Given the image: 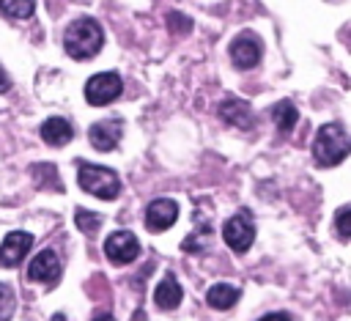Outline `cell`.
Masks as SVG:
<instances>
[{"label": "cell", "mask_w": 351, "mask_h": 321, "mask_svg": "<svg viewBox=\"0 0 351 321\" xmlns=\"http://www.w3.org/2000/svg\"><path fill=\"white\" fill-rule=\"evenodd\" d=\"M104 44V30L93 16H80L66 27L63 47L74 60H88L93 58Z\"/></svg>", "instance_id": "obj_1"}, {"label": "cell", "mask_w": 351, "mask_h": 321, "mask_svg": "<svg viewBox=\"0 0 351 321\" xmlns=\"http://www.w3.org/2000/svg\"><path fill=\"white\" fill-rule=\"evenodd\" d=\"M351 151V140L343 129V123L332 121V123H324L318 132H315V140H313V156L318 165L324 167H332V165H340Z\"/></svg>", "instance_id": "obj_2"}, {"label": "cell", "mask_w": 351, "mask_h": 321, "mask_svg": "<svg viewBox=\"0 0 351 321\" xmlns=\"http://www.w3.org/2000/svg\"><path fill=\"white\" fill-rule=\"evenodd\" d=\"M77 184L90 192L93 198H101V200H112L121 195V178L115 170L110 167H101V165H88V162H80L77 167Z\"/></svg>", "instance_id": "obj_3"}, {"label": "cell", "mask_w": 351, "mask_h": 321, "mask_svg": "<svg viewBox=\"0 0 351 321\" xmlns=\"http://www.w3.org/2000/svg\"><path fill=\"white\" fill-rule=\"evenodd\" d=\"M123 91V80L115 71H99L85 82V102L93 107H104L115 102Z\"/></svg>", "instance_id": "obj_4"}, {"label": "cell", "mask_w": 351, "mask_h": 321, "mask_svg": "<svg viewBox=\"0 0 351 321\" xmlns=\"http://www.w3.org/2000/svg\"><path fill=\"white\" fill-rule=\"evenodd\" d=\"M222 239H225V244H228L230 250H236V252L250 250L252 241H255V225H252L250 214H247V211H239V214L228 217L225 225H222Z\"/></svg>", "instance_id": "obj_5"}, {"label": "cell", "mask_w": 351, "mask_h": 321, "mask_svg": "<svg viewBox=\"0 0 351 321\" xmlns=\"http://www.w3.org/2000/svg\"><path fill=\"white\" fill-rule=\"evenodd\" d=\"M228 52H230V63H233L236 69L247 71V69H255V66L261 63L263 47H261V41H258V36L241 33V36H236V38L230 41Z\"/></svg>", "instance_id": "obj_6"}, {"label": "cell", "mask_w": 351, "mask_h": 321, "mask_svg": "<svg viewBox=\"0 0 351 321\" xmlns=\"http://www.w3.org/2000/svg\"><path fill=\"white\" fill-rule=\"evenodd\" d=\"M104 255H107L112 263H118V266L132 263V261L140 255V241H137V236L129 233V230H115V233H110L107 241H104Z\"/></svg>", "instance_id": "obj_7"}, {"label": "cell", "mask_w": 351, "mask_h": 321, "mask_svg": "<svg viewBox=\"0 0 351 321\" xmlns=\"http://www.w3.org/2000/svg\"><path fill=\"white\" fill-rule=\"evenodd\" d=\"M176 219H178V203L170 200V198H156L145 209V228L154 230V233L167 230Z\"/></svg>", "instance_id": "obj_8"}, {"label": "cell", "mask_w": 351, "mask_h": 321, "mask_svg": "<svg viewBox=\"0 0 351 321\" xmlns=\"http://www.w3.org/2000/svg\"><path fill=\"white\" fill-rule=\"evenodd\" d=\"M60 272L63 269H60V261H58L55 250H41L27 266V277L33 283H44V285H55L60 280Z\"/></svg>", "instance_id": "obj_9"}, {"label": "cell", "mask_w": 351, "mask_h": 321, "mask_svg": "<svg viewBox=\"0 0 351 321\" xmlns=\"http://www.w3.org/2000/svg\"><path fill=\"white\" fill-rule=\"evenodd\" d=\"M123 134V121L121 118H110V121H99L88 129V140L96 151H112L118 145Z\"/></svg>", "instance_id": "obj_10"}, {"label": "cell", "mask_w": 351, "mask_h": 321, "mask_svg": "<svg viewBox=\"0 0 351 321\" xmlns=\"http://www.w3.org/2000/svg\"><path fill=\"white\" fill-rule=\"evenodd\" d=\"M33 247V236L25 230H11L0 244V266H16Z\"/></svg>", "instance_id": "obj_11"}, {"label": "cell", "mask_w": 351, "mask_h": 321, "mask_svg": "<svg viewBox=\"0 0 351 321\" xmlns=\"http://www.w3.org/2000/svg\"><path fill=\"white\" fill-rule=\"evenodd\" d=\"M219 118L228 121V123L236 126V129H252V126H255V112H252V107H250L247 102H241V99H233V96H228V99L219 102Z\"/></svg>", "instance_id": "obj_12"}, {"label": "cell", "mask_w": 351, "mask_h": 321, "mask_svg": "<svg viewBox=\"0 0 351 321\" xmlns=\"http://www.w3.org/2000/svg\"><path fill=\"white\" fill-rule=\"evenodd\" d=\"M181 296H184V291H181V285L173 274H165L154 288V302L162 310H176L181 305Z\"/></svg>", "instance_id": "obj_13"}, {"label": "cell", "mask_w": 351, "mask_h": 321, "mask_svg": "<svg viewBox=\"0 0 351 321\" xmlns=\"http://www.w3.org/2000/svg\"><path fill=\"white\" fill-rule=\"evenodd\" d=\"M71 137H74V126L60 115H52L41 123V140L49 145H66L71 143Z\"/></svg>", "instance_id": "obj_14"}, {"label": "cell", "mask_w": 351, "mask_h": 321, "mask_svg": "<svg viewBox=\"0 0 351 321\" xmlns=\"http://www.w3.org/2000/svg\"><path fill=\"white\" fill-rule=\"evenodd\" d=\"M206 302H208V307H214V310H230V307L239 302V288H233V285H228V283H217V285L208 288Z\"/></svg>", "instance_id": "obj_15"}, {"label": "cell", "mask_w": 351, "mask_h": 321, "mask_svg": "<svg viewBox=\"0 0 351 321\" xmlns=\"http://www.w3.org/2000/svg\"><path fill=\"white\" fill-rule=\"evenodd\" d=\"M271 121H274V126H277V132L280 134H288V132H293V126H296V118H299V112H296V107H293V102H288V99H282V102H277L274 107H271Z\"/></svg>", "instance_id": "obj_16"}, {"label": "cell", "mask_w": 351, "mask_h": 321, "mask_svg": "<svg viewBox=\"0 0 351 321\" xmlns=\"http://www.w3.org/2000/svg\"><path fill=\"white\" fill-rule=\"evenodd\" d=\"M36 8V0H0V11L11 19H27Z\"/></svg>", "instance_id": "obj_17"}, {"label": "cell", "mask_w": 351, "mask_h": 321, "mask_svg": "<svg viewBox=\"0 0 351 321\" xmlns=\"http://www.w3.org/2000/svg\"><path fill=\"white\" fill-rule=\"evenodd\" d=\"M74 222H77V228H80L82 233H96V230H99V225H101V217H99V214H93V211H85V209H77Z\"/></svg>", "instance_id": "obj_18"}, {"label": "cell", "mask_w": 351, "mask_h": 321, "mask_svg": "<svg viewBox=\"0 0 351 321\" xmlns=\"http://www.w3.org/2000/svg\"><path fill=\"white\" fill-rule=\"evenodd\" d=\"M335 228H337V236L343 241L351 239V206H340L335 211Z\"/></svg>", "instance_id": "obj_19"}, {"label": "cell", "mask_w": 351, "mask_h": 321, "mask_svg": "<svg viewBox=\"0 0 351 321\" xmlns=\"http://www.w3.org/2000/svg\"><path fill=\"white\" fill-rule=\"evenodd\" d=\"M14 307H16V296H14L11 285L0 283V321H8L14 316Z\"/></svg>", "instance_id": "obj_20"}, {"label": "cell", "mask_w": 351, "mask_h": 321, "mask_svg": "<svg viewBox=\"0 0 351 321\" xmlns=\"http://www.w3.org/2000/svg\"><path fill=\"white\" fill-rule=\"evenodd\" d=\"M208 233H211V230L203 225V228H200V233L195 230V233H189V236L181 241V250H184V252H200V250H203V244H206V236H208Z\"/></svg>", "instance_id": "obj_21"}, {"label": "cell", "mask_w": 351, "mask_h": 321, "mask_svg": "<svg viewBox=\"0 0 351 321\" xmlns=\"http://www.w3.org/2000/svg\"><path fill=\"white\" fill-rule=\"evenodd\" d=\"M167 27L176 33H189L192 30V19L189 16H184V14H178V11H173V14H167Z\"/></svg>", "instance_id": "obj_22"}, {"label": "cell", "mask_w": 351, "mask_h": 321, "mask_svg": "<svg viewBox=\"0 0 351 321\" xmlns=\"http://www.w3.org/2000/svg\"><path fill=\"white\" fill-rule=\"evenodd\" d=\"M258 321H291L285 313H269V316H263V318H258Z\"/></svg>", "instance_id": "obj_23"}, {"label": "cell", "mask_w": 351, "mask_h": 321, "mask_svg": "<svg viewBox=\"0 0 351 321\" xmlns=\"http://www.w3.org/2000/svg\"><path fill=\"white\" fill-rule=\"evenodd\" d=\"M11 88V80H8V74L3 71V66H0V93H5Z\"/></svg>", "instance_id": "obj_24"}, {"label": "cell", "mask_w": 351, "mask_h": 321, "mask_svg": "<svg viewBox=\"0 0 351 321\" xmlns=\"http://www.w3.org/2000/svg\"><path fill=\"white\" fill-rule=\"evenodd\" d=\"M90 321H115V316H112V313H104V310H101V313H96V316H93Z\"/></svg>", "instance_id": "obj_25"}, {"label": "cell", "mask_w": 351, "mask_h": 321, "mask_svg": "<svg viewBox=\"0 0 351 321\" xmlns=\"http://www.w3.org/2000/svg\"><path fill=\"white\" fill-rule=\"evenodd\" d=\"M52 321H69V318H66L63 313H55V316H52Z\"/></svg>", "instance_id": "obj_26"}]
</instances>
